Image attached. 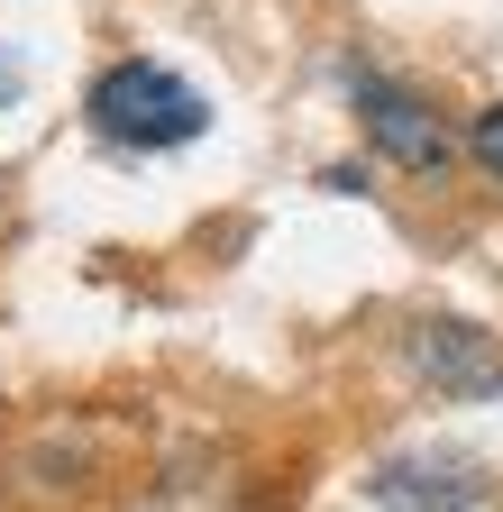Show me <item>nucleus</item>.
<instances>
[{
    "label": "nucleus",
    "instance_id": "1",
    "mask_svg": "<svg viewBox=\"0 0 503 512\" xmlns=\"http://www.w3.org/2000/svg\"><path fill=\"white\" fill-rule=\"evenodd\" d=\"M92 128L110 147H183V138H202L211 128V101L174 74V64H156V55H119V64H101L92 74Z\"/></svg>",
    "mask_w": 503,
    "mask_h": 512
},
{
    "label": "nucleus",
    "instance_id": "2",
    "mask_svg": "<svg viewBox=\"0 0 503 512\" xmlns=\"http://www.w3.org/2000/svg\"><path fill=\"white\" fill-rule=\"evenodd\" d=\"M357 128H366V147L385 165H403V174H449V156H458L449 119L412 83H385V74H357Z\"/></svg>",
    "mask_w": 503,
    "mask_h": 512
},
{
    "label": "nucleus",
    "instance_id": "3",
    "mask_svg": "<svg viewBox=\"0 0 503 512\" xmlns=\"http://www.w3.org/2000/svg\"><path fill=\"white\" fill-rule=\"evenodd\" d=\"M412 366H421L430 394H449V403L503 394V348L485 330H467V320H421L412 330Z\"/></svg>",
    "mask_w": 503,
    "mask_h": 512
},
{
    "label": "nucleus",
    "instance_id": "4",
    "mask_svg": "<svg viewBox=\"0 0 503 512\" xmlns=\"http://www.w3.org/2000/svg\"><path fill=\"white\" fill-rule=\"evenodd\" d=\"M476 494L485 485L458 458H394L385 476H375V503H385V512H467Z\"/></svg>",
    "mask_w": 503,
    "mask_h": 512
},
{
    "label": "nucleus",
    "instance_id": "5",
    "mask_svg": "<svg viewBox=\"0 0 503 512\" xmlns=\"http://www.w3.org/2000/svg\"><path fill=\"white\" fill-rule=\"evenodd\" d=\"M467 156H476V165L503 183V101H494V110H476V128H467Z\"/></svg>",
    "mask_w": 503,
    "mask_h": 512
}]
</instances>
